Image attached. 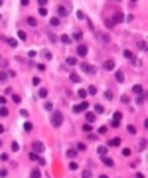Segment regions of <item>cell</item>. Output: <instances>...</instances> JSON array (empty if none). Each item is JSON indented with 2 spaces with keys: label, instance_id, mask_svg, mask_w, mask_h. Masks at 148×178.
<instances>
[{
  "label": "cell",
  "instance_id": "obj_1",
  "mask_svg": "<svg viewBox=\"0 0 148 178\" xmlns=\"http://www.w3.org/2000/svg\"><path fill=\"white\" fill-rule=\"evenodd\" d=\"M61 123H63V117H61V113H53V115H51V125H53V127H59Z\"/></svg>",
  "mask_w": 148,
  "mask_h": 178
},
{
  "label": "cell",
  "instance_id": "obj_2",
  "mask_svg": "<svg viewBox=\"0 0 148 178\" xmlns=\"http://www.w3.org/2000/svg\"><path fill=\"white\" fill-rule=\"evenodd\" d=\"M81 69H83V73H89V75H93V73H95V67H93V65H89V63H83V65H81Z\"/></svg>",
  "mask_w": 148,
  "mask_h": 178
},
{
  "label": "cell",
  "instance_id": "obj_3",
  "mask_svg": "<svg viewBox=\"0 0 148 178\" xmlns=\"http://www.w3.org/2000/svg\"><path fill=\"white\" fill-rule=\"evenodd\" d=\"M32 147H34V153H36V154H38V153H44V143H42V141H36Z\"/></svg>",
  "mask_w": 148,
  "mask_h": 178
},
{
  "label": "cell",
  "instance_id": "obj_4",
  "mask_svg": "<svg viewBox=\"0 0 148 178\" xmlns=\"http://www.w3.org/2000/svg\"><path fill=\"white\" fill-rule=\"evenodd\" d=\"M77 55H79V57H85V55H87V46L79 44V46H77Z\"/></svg>",
  "mask_w": 148,
  "mask_h": 178
},
{
  "label": "cell",
  "instance_id": "obj_5",
  "mask_svg": "<svg viewBox=\"0 0 148 178\" xmlns=\"http://www.w3.org/2000/svg\"><path fill=\"white\" fill-rule=\"evenodd\" d=\"M87 109V101H83V103H79V105H75L73 107V113H81V111H85Z\"/></svg>",
  "mask_w": 148,
  "mask_h": 178
},
{
  "label": "cell",
  "instance_id": "obj_6",
  "mask_svg": "<svg viewBox=\"0 0 148 178\" xmlns=\"http://www.w3.org/2000/svg\"><path fill=\"white\" fill-rule=\"evenodd\" d=\"M103 67H105V69H107V71H113V69H115V61H113V59H107V61H105V65H103Z\"/></svg>",
  "mask_w": 148,
  "mask_h": 178
},
{
  "label": "cell",
  "instance_id": "obj_7",
  "mask_svg": "<svg viewBox=\"0 0 148 178\" xmlns=\"http://www.w3.org/2000/svg\"><path fill=\"white\" fill-rule=\"evenodd\" d=\"M30 158H32V160H36L38 164H44V158H42V156H38L36 153H32V154H30Z\"/></svg>",
  "mask_w": 148,
  "mask_h": 178
},
{
  "label": "cell",
  "instance_id": "obj_8",
  "mask_svg": "<svg viewBox=\"0 0 148 178\" xmlns=\"http://www.w3.org/2000/svg\"><path fill=\"white\" fill-rule=\"evenodd\" d=\"M57 14H59V16H67V14H69V10H67L65 6H59V8H57Z\"/></svg>",
  "mask_w": 148,
  "mask_h": 178
},
{
  "label": "cell",
  "instance_id": "obj_9",
  "mask_svg": "<svg viewBox=\"0 0 148 178\" xmlns=\"http://www.w3.org/2000/svg\"><path fill=\"white\" fill-rule=\"evenodd\" d=\"M119 145H121V139H119V137H117V139H111V141H109V147H119Z\"/></svg>",
  "mask_w": 148,
  "mask_h": 178
},
{
  "label": "cell",
  "instance_id": "obj_10",
  "mask_svg": "<svg viewBox=\"0 0 148 178\" xmlns=\"http://www.w3.org/2000/svg\"><path fill=\"white\" fill-rule=\"evenodd\" d=\"M115 79H117L119 83H123V81H124V73H123V71H117V73H115Z\"/></svg>",
  "mask_w": 148,
  "mask_h": 178
},
{
  "label": "cell",
  "instance_id": "obj_11",
  "mask_svg": "<svg viewBox=\"0 0 148 178\" xmlns=\"http://www.w3.org/2000/svg\"><path fill=\"white\" fill-rule=\"evenodd\" d=\"M67 65H77V57L75 55H69L67 57Z\"/></svg>",
  "mask_w": 148,
  "mask_h": 178
},
{
  "label": "cell",
  "instance_id": "obj_12",
  "mask_svg": "<svg viewBox=\"0 0 148 178\" xmlns=\"http://www.w3.org/2000/svg\"><path fill=\"white\" fill-rule=\"evenodd\" d=\"M85 117H87V123L91 125V123L95 121V117H97V115H93V113H89V111H87V115H85Z\"/></svg>",
  "mask_w": 148,
  "mask_h": 178
},
{
  "label": "cell",
  "instance_id": "obj_13",
  "mask_svg": "<svg viewBox=\"0 0 148 178\" xmlns=\"http://www.w3.org/2000/svg\"><path fill=\"white\" fill-rule=\"evenodd\" d=\"M123 12H117V14H115V20H113V24H115V22H123Z\"/></svg>",
  "mask_w": 148,
  "mask_h": 178
},
{
  "label": "cell",
  "instance_id": "obj_14",
  "mask_svg": "<svg viewBox=\"0 0 148 178\" xmlns=\"http://www.w3.org/2000/svg\"><path fill=\"white\" fill-rule=\"evenodd\" d=\"M30 178H42V172L40 170H32L30 172Z\"/></svg>",
  "mask_w": 148,
  "mask_h": 178
},
{
  "label": "cell",
  "instance_id": "obj_15",
  "mask_svg": "<svg viewBox=\"0 0 148 178\" xmlns=\"http://www.w3.org/2000/svg\"><path fill=\"white\" fill-rule=\"evenodd\" d=\"M4 42H6L8 46H12V48H14L16 44H18V42H16V40H12V38H4Z\"/></svg>",
  "mask_w": 148,
  "mask_h": 178
},
{
  "label": "cell",
  "instance_id": "obj_16",
  "mask_svg": "<svg viewBox=\"0 0 148 178\" xmlns=\"http://www.w3.org/2000/svg\"><path fill=\"white\" fill-rule=\"evenodd\" d=\"M103 162L107 164V166H113L115 162H113V158H109V156H103Z\"/></svg>",
  "mask_w": 148,
  "mask_h": 178
},
{
  "label": "cell",
  "instance_id": "obj_17",
  "mask_svg": "<svg viewBox=\"0 0 148 178\" xmlns=\"http://www.w3.org/2000/svg\"><path fill=\"white\" fill-rule=\"evenodd\" d=\"M28 24H30L32 28H34V26H38V20H36L34 16H30V18H28Z\"/></svg>",
  "mask_w": 148,
  "mask_h": 178
},
{
  "label": "cell",
  "instance_id": "obj_18",
  "mask_svg": "<svg viewBox=\"0 0 148 178\" xmlns=\"http://www.w3.org/2000/svg\"><path fill=\"white\" fill-rule=\"evenodd\" d=\"M44 109H46V111H51V109H53V103H51V101H46V103H44Z\"/></svg>",
  "mask_w": 148,
  "mask_h": 178
},
{
  "label": "cell",
  "instance_id": "obj_19",
  "mask_svg": "<svg viewBox=\"0 0 148 178\" xmlns=\"http://www.w3.org/2000/svg\"><path fill=\"white\" fill-rule=\"evenodd\" d=\"M97 153L101 154V156H105V154H107V147H99V149H97Z\"/></svg>",
  "mask_w": 148,
  "mask_h": 178
},
{
  "label": "cell",
  "instance_id": "obj_20",
  "mask_svg": "<svg viewBox=\"0 0 148 178\" xmlns=\"http://www.w3.org/2000/svg\"><path fill=\"white\" fill-rule=\"evenodd\" d=\"M132 91H134V93H138V95H140V93H142V85H134V87H132Z\"/></svg>",
  "mask_w": 148,
  "mask_h": 178
},
{
  "label": "cell",
  "instance_id": "obj_21",
  "mask_svg": "<svg viewBox=\"0 0 148 178\" xmlns=\"http://www.w3.org/2000/svg\"><path fill=\"white\" fill-rule=\"evenodd\" d=\"M0 117H8V109L6 107H0Z\"/></svg>",
  "mask_w": 148,
  "mask_h": 178
},
{
  "label": "cell",
  "instance_id": "obj_22",
  "mask_svg": "<svg viewBox=\"0 0 148 178\" xmlns=\"http://www.w3.org/2000/svg\"><path fill=\"white\" fill-rule=\"evenodd\" d=\"M18 38H20V40H26V38H28V34H26L24 30H20V32H18Z\"/></svg>",
  "mask_w": 148,
  "mask_h": 178
},
{
  "label": "cell",
  "instance_id": "obj_23",
  "mask_svg": "<svg viewBox=\"0 0 148 178\" xmlns=\"http://www.w3.org/2000/svg\"><path fill=\"white\" fill-rule=\"evenodd\" d=\"M146 101V95H144V93H140V95H138V99H136V103H144Z\"/></svg>",
  "mask_w": 148,
  "mask_h": 178
},
{
  "label": "cell",
  "instance_id": "obj_24",
  "mask_svg": "<svg viewBox=\"0 0 148 178\" xmlns=\"http://www.w3.org/2000/svg\"><path fill=\"white\" fill-rule=\"evenodd\" d=\"M61 42H63V44H71V38H69V36H61Z\"/></svg>",
  "mask_w": 148,
  "mask_h": 178
},
{
  "label": "cell",
  "instance_id": "obj_25",
  "mask_svg": "<svg viewBox=\"0 0 148 178\" xmlns=\"http://www.w3.org/2000/svg\"><path fill=\"white\" fill-rule=\"evenodd\" d=\"M77 95H79V97H87V89H79Z\"/></svg>",
  "mask_w": 148,
  "mask_h": 178
},
{
  "label": "cell",
  "instance_id": "obj_26",
  "mask_svg": "<svg viewBox=\"0 0 148 178\" xmlns=\"http://www.w3.org/2000/svg\"><path fill=\"white\" fill-rule=\"evenodd\" d=\"M105 99H113V91H111V89L105 91Z\"/></svg>",
  "mask_w": 148,
  "mask_h": 178
},
{
  "label": "cell",
  "instance_id": "obj_27",
  "mask_svg": "<svg viewBox=\"0 0 148 178\" xmlns=\"http://www.w3.org/2000/svg\"><path fill=\"white\" fill-rule=\"evenodd\" d=\"M73 38L77 40V42H81V38H83V34H81V32H75V34H73Z\"/></svg>",
  "mask_w": 148,
  "mask_h": 178
},
{
  "label": "cell",
  "instance_id": "obj_28",
  "mask_svg": "<svg viewBox=\"0 0 148 178\" xmlns=\"http://www.w3.org/2000/svg\"><path fill=\"white\" fill-rule=\"evenodd\" d=\"M49 24H51V26H59V18H57V16H55V18H51V22H49Z\"/></svg>",
  "mask_w": 148,
  "mask_h": 178
},
{
  "label": "cell",
  "instance_id": "obj_29",
  "mask_svg": "<svg viewBox=\"0 0 148 178\" xmlns=\"http://www.w3.org/2000/svg\"><path fill=\"white\" fill-rule=\"evenodd\" d=\"M87 93H91V95H95V93H97V87H95V85H91V87H89V91H87Z\"/></svg>",
  "mask_w": 148,
  "mask_h": 178
},
{
  "label": "cell",
  "instance_id": "obj_30",
  "mask_svg": "<svg viewBox=\"0 0 148 178\" xmlns=\"http://www.w3.org/2000/svg\"><path fill=\"white\" fill-rule=\"evenodd\" d=\"M121 119H123V115H121V113H115V119H113V121H117V123H121Z\"/></svg>",
  "mask_w": 148,
  "mask_h": 178
},
{
  "label": "cell",
  "instance_id": "obj_31",
  "mask_svg": "<svg viewBox=\"0 0 148 178\" xmlns=\"http://www.w3.org/2000/svg\"><path fill=\"white\" fill-rule=\"evenodd\" d=\"M138 149H140V151H144V149H146V141H144V139L140 141V145H138Z\"/></svg>",
  "mask_w": 148,
  "mask_h": 178
},
{
  "label": "cell",
  "instance_id": "obj_32",
  "mask_svg": "<svg viewBox=\"0 0 148 178\" xmlns=\"http://www.w3.org/2000/svg\"><path fill=\"white\" fill-rule=\"evenodd\" d=\"M69 77H71V81H75V83H79V75H77V73H71Z\"/></svg>",
  "mask_w": 148,
  "mask_h": 178
},
{
  "label": "cell",
  "instance_id": "obj_33",
  "mask_svg": "<svg viewBox=\"0 0 148 178\" xmlns=\"http://www.w3.org/2000/svg\"><path fill=\"white\" fill-rule=\"evenodd\" d=\"M124 57H128V59H132V51H130V50H124Z\"/></svg>",
  "mask_w": 148,
  "mask_h": 178
},
{
  "label": "cell",
  "instance_id": "obj_34",
  "mask_svg": "<svg viewBox=\"0 0 148 178\" xmlns=\"http://www.w3.org/2000/svg\"><path fill=\"white\" fill-rule=\"evenodd\" d=\"M6 79H8V73H6V71H2V73H0V81H6Z\"/></svg>",
  "mask_w": 148,
  "mask_h": 178
},
{
  "label": "cell",
  "instance_id": "obj_35",
  "mask_svg": "<svg viewBox=\"0 0 148 178\" xmlns=\"http://www.w3.org/2000/svg\"><path fill=\"white\" fill-rule=\"evenodd\" d=\"M32 129H34V127H32V123H26V125H24V131H26V133H28V131H32Z\"/></svg>",
  "mask_w": 148,
  "mask_h": 178
},
{
  "label": "cell",
  "instance_id": "obj_36",
  "mask_svg": "<svg viewBox=\"0 0 148 178\" xmlns=\"http://www.w3.org/2000/svg\"><path fill=\"white\" fill-rule=\"evenodd\" d=\"M40 14H42V16H46V14H48V10H46V6H40Z\"/></svg>",
  "mask_w": 148,
  "mask_h": 178
},
{
  "label": "cell",
  "instance_id": "obj_37",
  "mask_svg": "<svg viewBox=\"0 0 148 178\" xmlns=\"http://www.w3.org/2000/svg\"><path fill=\"white\" fill-rule=\"evenodd\" d=\"M36 69H38V71H44V69H46V65H44V63H38V65H36Z\"/></svg>",
  "mask_w": 148,
  "mask_h": 178
},
{
  "label": "cell",
  "instance_id": "obj_38",
  "mask_svg": "<svg viewBox=\"0 0 148 178\" xmlns=\"http://www.w3.org/2000/svg\"><path fill=\"white\" fill-rule=\"evenodd\" d=\"M12 101H14V103H20L22 99H20V95H12Z\"/></svg>",
  "mask_w": 148,
  "mask_h": 178
},
{
  "label": "cell",
  "instance_id": "obj_39",
  "mask_svg": "<svg viewBox=\"0 0 148 178\" xmlns=\"http://www.w3.org/2000/svg\"><path fill=\"white\" fill-rule=\"evenodd\" d=\"M95 111H97V113H103V111H105V107H103V105H97V107H95Z\"/></svg>",
  "mask_w": 148,
  "mask_h": 178
},
{
  "label": "cell",
  "instance_id": "obj_40",
  "mask_svg": "<svg viewBox=\"0 0 148 178\" xmlns=\"http://www.w3.org/2000/svg\"><path fill=\"white\" fill-rule=\"evenodd\" d=\"M69 170H77V162H69Z\"/></svg>",
  "mask_w": 148,
  "mask_h": 178
},
{
  "label": "cell",
  "instance_id": "obj_41",
  "mask_svg": "<svg viewBox=\"0 0 148 178\" xmlns=\"http://www.w3.org/2000/svg\"><path fill=\"white\" fill-rule=\"evenodd\" d=\"M83 131H85V133H89V131H93V127H91V125H89V123H87V125H85V127H83Z\"/></svg>",
  "mask_w": 148,
  "mask_h": 178
},
{
  "label": "cell",
  "instance_id": "obj_42",
  "mask_svg": "<svg viewBox=\"0 0 148 178\" xmlns=\"http://www.w3.org/2000/svg\"><path fill=\"white\" fill-rule=\"evenodd\" d=\"M67 156H69V158H73V156H75V151H73V149H69V151H67Z\"/></svg>",
  "mask_w": 148,
  "mask_h": 178
},
{
  "label": "cell",
  "instance_id": "obj_43",
  "mask_svg": "<svg viewBox=\"0 0 148 178\" xmlns=\"http://www.w3.org/2000/svg\"><path fill=\"white\" fill-rule=\"evenodd\" d=\"M40 97H48V91L46 89H40Z\"/></svg>",
  "mask_w": 148,
  "mask_h": 178
},
{
  "label": "cell",
  "instance_id": "obj_44",
  "mask_svg": "<svg viewBox=\"0 0 148 178\" xmlns=\"http://www.w3.org/2000/svg\"><path fill=\"white\" fill-rule=\"evenodd\" d=\"M105 133H107V127H105V125H103V127L99 129V135H105Z\"/></svg>",
  "mask_w": 148,
  "mask_h": 178
},
{
  "label": "cell",
  "instance_id": "obj_45",
  "mask_svg": "<svg viewBox=\"0 0 148 178\" xmlns=\"http://www.w3.org/2000/svg\"><path fill=\"white\" fill-rule=\"evenodd\" d=\"M83 178H91V172H89V170H85V172H83Z\"/></svg>",
  "mask_w": 148,
  "mask_h": 178
},
{
  "label": "cell",
  "instance_id": "obj_46",
  "mask_svg": "<svg viewBox=\"0 0 148 178\" xmlns=\"http://www.w3.org/2000/svg\"><path fill=\"white\" fill-rule=\"evenodd\" d=\"M8 101V99H6V97H0V105H4V103Z\"/></svg>",
  "mask_w": 148,
  "mask_h": 178
},
{
  "label": "cell",
  "instance_id": "obj_47",
  "mask_svg": "<svg viewBox=\"0 0 148 178\" xmlns=\"http://www.w3.org/2000/svg\"><path fill=\"white\" fill-rule=\"evenodd\" d=\"M2 133H4V127H2V125H0V135H2Z\"/></svg>",
  "mask_w": 148,
  "mask_h": 178
},
{
  "label": "cell",
  "instance_id": "obj_48",
  "mask_svg": "<svg viewBox=\"0 0 148 178\" xmlns=\"http://www.w3.org/2000/svg\"><path fill=\"white\" fill-rule=\"evenodd\" d=\"M99 178H109V176H107V174H101V176H99Z\"/></svg>",
  "mask_w": 148,
  "mask_h": 178
}]
</instances>
